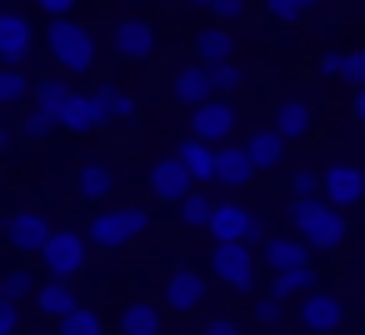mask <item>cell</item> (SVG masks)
<instances>
[{
	"mask_svg": "<svg viewBox=\"0 0 365 335\" xmlns=\"http://www.w3.org/2000/svg\"><path fill=\"white\" fill-rule=\"evenodd\" d=\"M290 225L310 250H335L350 235V220L340 205H330L325 195H295L290 200Z\"/></svg>",
	"mask_w": 365,
	"mask_h": 335,
	"instance_id": "obj_1",
	"label": "cell"
},
{
	"mask_svg": "<svg viewBox=\"0 0 365 335\" xmlns=\"http://www.w3.org/2000/svg\"><path fill=\"white\" fill-rule=\"evenodd\" d=\"M46 46H51V56H56V66H61L66 76H86V71H96V36H91L81 21H71V16L51 21Z\"/></svg>",
	"mask_w": 365,
	"mask_h": 335,
	"instance_id": "obj_2",
	"label": "cell"
},
{
	"mask_svg": "<svg viewBox=\"0 0 365 335\" xmlns=\"http://www.w3.org/2000/svg\"><path fill=\"white\" fill-rule=\"evenodd\" d=\"M145 225H150L145 205H101V210L91 215L86 235H91L101 250H125L130 240H140V235H145Z\"/></svg>",
	"mask_w": 365,
	"mask_h": 335,
	"instance_id": "obj_3",
	"label": "cell"
},
{
	"mask_svg": "<svg viewBox=\"0 0 365 335\" xmlns=\"http://www.w3.org/2000/svg\"><path fill=\"white\" fill-rule=\"evenodd\" d=\"M260 265H265L260 250L245 245V240H225V245L210 250V280H220L230 290H255L260 285Z\"/></svg>",
	"mask_w": 365,
	"mask_h": 335,
	"instance_id": "obj_4",
	"label": "cell"
},
{
	"mask_svg": "<svg viewBox=\"0 0 365 335\" xmlns=\"http://www.w3.org/2000/svg\"><path fill=\"white\" fill-rule=\"evenodd\" d=\"M210 235H215V245H225V240H245V245H265L275 230H270V220H260L255 210H245L240 200H225V205H215V220H210Z\"/></svg>",
	"mask_w": 365,
	"mask_h": 335,
	"instance_id": "obj_5",
	"label": "cell"
},
{
	"mask_svg": "<svg viewBox=\"0 0 365 335\" xmlns=\"http://www.w3.org/2000/svg\"><path fill=\"white\" fill-rule=\"evenodd\" d=\"M91 235H81V230H56L51 240H46V250H41V265H46V275H56V280H76L86 265H91Z\"/></svg>",
	"mask_w": 365,
	"mask_h": 335,
	"instance_id": "obj_6",
	"label": "cell"
},
{
	"mask_svg": "<svg viewBox=\"0 0 365 335\" xmlns=\"http://www.w3.org/2000/svg\"><path fill=\"white\" fill-rule=\"evenodd\" d=\"M51 235H56V225H51L46 210L21 205V210H11V220H6V240H11V250H21V255H41Z\"/></svg>",
	"mask_w": 365,
	"mask_h": 335,
	"instance_id": "obj_7",
	"label": "cell"
},
{
	"mask_svg": "<svg viewBox=\"0 0 365 335\" xmlns=\"http://www.w3.org/2000/svg\"><path fill=\"white\" fill-rule=\"evenodd\" d=\"M110 46H115V56H120V61H135V66H145V61L160 51V36H155L145 21H115V31H110Z\"/></svg>",
	"mask_w": 365,
	"mask_h": 335,
	"instance_id": "obj_8",
	"label": "cell"
},
{
	"mask_svg": "<svg viewBox=\"0 0 365 335\" xmlns=\"http://www.w3.org/2000/svg\"><path fill=\"white\" fill-rule=\"evenodd\" d=\"M175 100L185 105V110H195V105H205V100H215L220 91H215V71L205 66V61H190V66H180L175 71Z\"/></svg>",
	"mask_w": 365,
	"mask_h": 335,
	"instance_id": "obj_9",
	"label": "cell"
},
{
	"mask_svg": "<svg viewBox=\"0 0 365 335\" xmlns=\"http://www.w3.org/2000/svg\"><path fill=\"white\" fill-rule=\"evenodd\" d=\"M150 190H155L160 200L180 205L190 190H200V180L185 170V160H180V155H165V160H155V170H150Z\"/></svg>",
	"mask_w": 365,
	"mask_h": 335,
	"instance_id": "obj_10",
	"label": "cell"
},
{
	"mask_svg": "<svg viewBox=\"0 0 365 335\" xmlns=\"http://www.w3.org/2000/svg\"><path fill=\"white\" fill-rule=\"evenodd\" d=\"M295 320L305 325V330H335L340 320H345V300L335 295V290H310V295H300V310H295Z\"/></svg>",
	"mask_w": 365,
	"mask_h": 335,
	"instance_id": "obj_11",
	"label": "cell"
},
{
	"mask_svg": "<svg viewBox=\"0 0 365 335\" xmlns=\"http://www.w3.org/2000/svg\"><path fill=\"white\" fill-rule=\"evenodd\" d=\"M31 46H36V31L21 11H0V61L6 66H26L31 61Z\"/></svg>",
	"mask_w": 365,
	"mask_h": 335,
	"instance_id": "obj_12",
	"label": "cell"
},
{
	"mask_svg": "<svg viewBox=\"0 0 365 335\" xmlns=\"http://www.w3.org/2000/svg\"><path fill=\"white\" fill-rule=\"evenodd\" d=\"M190 135H200V140H210V145H225V140L235 135V110H230L225 100L195 105V110H190Z\"/></svg>",
	"mask_w": 365,
	"mask_h": 335,
	"instance_id": "obj_13",
	"label": "cell"
},
{
	"mask_svg": "<svg viewBox=\"0 0 365 335\" xmlns=\"http://www.w3.org/2000/svg\"><path fill=\"white\" fill-rule=\"evenodd\" d=\"M325 200L340 205V210L360 205V200H365V170L350 165V160H335V165L325 170Z\"/></svg>",
	"mask_w": 365,
	"mask_h": 335,
	"instance_id": "obj_14",
	"label": "cell"
},
{
	"mask_svg": "<svg viewBox=\"0 0 365 335\" xmlns=\"http://www.w3.org/2000/svg\"><path fill=\"white\" fill-rule=\"evenodd\" d=\"M205 295H210V275H200L195 265L175 270V275H170V285H165V305H170L175 315L200 310V300H205Z\"/></svg>",
	"mask_w": 365,
	"mask_h": 335,
	"instance_id": "obj_15",
	"label": "cell"
},
{
	"mask_svg": "<svg viewBox=\"0 0 365 335\" xmlns=\"http://www.w3.org/2000/svg\"><path fill=\"white\" fill-rule=\"evenodd\" d=\"M255 155L245 150V145H215V185H230V190H240V185H250L255 180Z\"/></svg>",
	"mask_w": 365,
	"mask_h": 335,
	"instance_id": "obj_16",
	"label": "cell"
},
{
	"mask_svg": "<svg viewBox=\"0 0 365 335\" xmlns=\"http://www.w3.org/2000/svg\"><path fill=\"white\" fill-rule=\"evenodd\" d=\"M310 245L300 240V235H270L265 245H260V260H265V270L275 275V270H295V265H310Z\"/></svg>",
	"mask_w": 365,
	"mask_h": 335,
	"instance_id": "obj_17",
	"label": "cell"
},
{
	"mask_svg": "<svg viewBox=\"0 0 365 335\" xmlns=\"http://www.w3.org/2000/svg\"><path fill=\"white\" fill-rule=\"evenodd\" d=\"M110 190H115V170H110L106 160H86V165L76 170V195H81L86 205H106Z\"/></svg>",
	"mask_w": 365,
	"mask_h": 335,
	"instance_id": "obj_18",
	"label": "cell"
},
{
	"mask_svg": "<svg viewBox=\"0 0 365 335\" xmlns=\"http://www.w3.org/2000/svg\"><path fill=\"white\" fill-rule=\"evenodd\" d=\"M76 305H81V290H76L71 280H56V275H51V280L36 290V310H41L46 320H66Z\"/></svg>",
	"mask_w": 365,
	"mask_h": 335,
	"instance_id": "obj_19",
	"label": "cell"
},
{
	"mask_svg": "<svg viewBox=\"0 0 365 335\" xmlns=\"http://www.w3.org/2000/svg\"><path fill=\"white\" fill-rule=\"evenodd\" d=\"M190 51H195V61H205V66H225V61H235V36H230L225 26H205V31H195Z\"/></svg>",
	"mask_w": 365,
	"mask_h": 335,
	"instance_id": "obj_20",
	"label": "cell"
},
{
	"mask_svg": "<svg viewBox=\"0 0 365 335\" xmlns=\"http://www.w3.org/2000/svg\"><path fill=\"white\" fill-rule=\"evenodd\" d=\"M101 125H106V115H101L96 96H81V91H76V100H71L66 115H61V130H71V135H91V130H101Z\"/></svg>",
	"mask_w": 365,
	"mask_h": 335,
	"instance_id": "obj_21",
	"label": "cell"
},
{
	"mask_svg": "<svg viewBox=\"0 0 365 335\" xmlns=\"http://www.w3.org/2000/svg\"><path fill=\"white\" fill-rule=\"evenodd\" d=\"M175 155L185 160V170L205 185V180H215V145L210 140H200V135H185L180 145H175Z\"/></svg>",
	"mask_w": 365,
	"mask_h": 335,
	"instance_id": "obj_22",
	"label": "cell"
},
{
	"mask_svg": "<svg viewBox=\"0 0 365 335\" xmlns=\"http://www.w3.org/2000/svg\"><path fill=\"white\" fill-rule=\"evenodd\" d=\"M310 125H315V115H310L305 100H280V110H275V130H280L285 140H305Z\"/></svg>",
	"mask_w": 365,
	"mask_h": 335,
	"instance_id": "obj_23",
	"label": "cell"
},
{
	"mask_svg": "<svg viewBox=\"0 0 365 335\" xmlns=\"http://www.w3.org/2000/svg\"><path fill=\"white\" fill-rule=\"evenodd\" d=\"M245 150L255 155V165L260 170H280V160H285V135L270 125V130H255L250 140H245Z\"/></svg>",
	"mask_w": 365,
	"mask_h": 335,
	"instance_id": "obj_24",
	"label": "cell"
},
{
	"mask_svg": "<svg viewBox=\"0 0 365 335\" xmlns=\"http://www.w3.org/2000/svg\"><path fill=\"white\" fill-rule=\"evenodd\" d=\"M120 335H160V305L130 300V305L120 310Z\"/></svg>",
	"mask_w": 365,
	"mask_h": 335,
	"instance_id": "obj_25",
	"label": "cell"
},
{
	"mask_svg": "<svg viewBox=\"0 0 365 335\" xmlns=\"http://www.w3.org/2000/svg\"><path fill=\"white\" fill-rule=\"evenodd\" d=\"M91 96H96V105H101L106 120H130V115H135V96L120 91V86H96Z\"/></svg>",
	"mask_w": 365,
	"mask_h": 335,
	"instance_id": "obj_26",
	"label": "cell"
},
{
	"mask_svg": "<svg viewBox=\"0 0 365 335\" xmlns=\"http://www.w3.org/2000/svg\"><path fill=\"white\" fill-rule=\"evenodd\" d=\"M26 96H36V86L26 81L21 66H6V71H0V105H6V110H21Z\"/></svg>",
	"mask_w": 365,
	"mask_h": 335,
	"instance_id": "obj_27",
	"label": "cell"
},
{
	"mask_svg": "<svg viewBox=\"0 0 365 335\" xmlns=\"http://www.w3.org/2000/svg\"><path fill=\"white\" fill-rule=\"evenodd\" d=\"M210 220H215V200L200 195V190H190V195L180 200V225H185V230H210Z\"/></svg>",
	"mask_w": 365,
	"mask_h": 335,
	"instance_id": "obj_28",
	"label": "cell"
},
{
	"mask_svg": "<svg viewBox=\"0 0 365 335\" xmlns=\"http://www.w3.org/2000/svg\"><path fill=\"white\" fill-rule=\"evenodd\" d=\"M101 330H106V320L96 305H76L66 320H56V335H101Z\"/></svg>",
	"mask_w": 365,
	"mask_h": 335,
	"instance_id": "obj_29",
	"label": "cell"
},
{
	"mask_svg": "<svg viewBox=\"0 0 365 335\" xmlns=\"http://www.w3.org/2000/svg\"><path fill=\"white\" fill-rule=\"evenodd\" d=\"M270 290H275V295H285V300H290V295H310V290H315V270H310V265H295V270H275Z\"/></svg>",
	"mask_w": 365,
	"mask_h": 335,
	"instance_id": "obj_30",
	"label": "cell"
},
{
	"mask_svg": "<svg viewBox=\"0 0 365 335\" xmlns=\"http://www.w3.org/2000/svg\"><path fill=\"white\" fill-rule=\"evenodd\" d=\"M76 100V91L61 81V76H51V81H36V105H46V110H56V115H66V105Z\"/></svg>",
	"mask_w": 365,
	"mask_h": 335,
	"instance_id": "obj_31",
	"label": "cell"
},
{
	"mask_svg": "<svg viewBox=\"0 0 365 335\" xmlns=\"http://www.w3.org/2000/svg\"><path fill=\"white\" fill-rule=\"evenodd\" d=\"M36 290H41V285H36V275H31L26 265L6 270V280H0V300H16V305H21V300H36Z\"/></svg>",
	"mask_w": 365,
	"mask_h": 335,
	"instance_id": "obj_32",
	"label": "cell"
},
{
	"mask_svg": "<svg viewBox=\"0 0 365 335\" xmlns=\"http://www.w3.org/2000/svg\"><path fill=\"white\" fill-rule=\"evenodd\" d=\"M56 125H61V115H56V110H46V105H31V110L21 115V130H26V140H46Z\"/></svg>",
	"mask_w": 365,
	"mask_h": 335,
	"instance_id": "obj_33",
	"label": "cell"
},
{
	"mask_svg": "<svg viewBox=\"0 0 365 335\" xmlns=\"http://www.w3.org/2000/svg\"><path fill=\"white\" fill-rule=\"evenodd\" d=\"M255 320H260V325H280V320H285V295L265 290V295L255 300Z\"/></svg>",
	"mask_w": 365,
	"mask_h": 335,
	"instance_id": "obj_34",
	"label": "cell"
},
{
	"mask_svg": "<svg viewBox=\"0 0 365 335\" xmlns=\"http://www.w3.org/2000/svg\"><path fill=\"white\" fill-rule=\"evenodd\" d=\"M210 71H215V91H220V96H230V91H240V86H245V71H240L235 61H225V66H210Z\"/></svg>",
	"mask_w": 365,
	"mask_h": 335,
	"instance_id": "obj_35",
	"label": "cell"
},
{
	"mask_svg": "<svg viewBox=\"0 0 365 335\" xmlns=\"http://www.w3.org/2000/svg\"><path fill=\"white\" fill-rule=\"evenodd\" d=\"M265 6H270V16H275V21H300V16L315 6V0H265Z\"/></svg>",
	"mask_w": 365,
	"mask_h": 335,
	"instance_id": "obj_36",
	"label": "cell"
},
{
	"mask_svg": "<svg viewBox=\"0 0 365 335\" xmlns=\"http://www.w3.org/2000/svg\"><path fill=\"white\" fill-rule=\"evenodd\" d=\"M290 190H295V195H325V175H315V170H295V175H290Z\"/></svg>",
	"mask_w": 365,
	"mask_h": 335,
	"instance_id": "obj_37",
	"label": "cell"
},
{
	"mask_svg": "<svg viewBox=\"0 0 365 335\" xmlns=\"http://www.w3.org/2000/svg\"><path fill=\"white\" fill-rule=\"evenodd\" d=\"M340 81H350L355 91L365 86V46H360V51H345V71H340Z\"/></svg>",
	"mask_w": 365,
	"mask_h": 335,
	"instance_id": "obj_38",
	"label": "cell"
},
{
	"mask_svg": "<svg viewBox=\"0 0 365 335\" xmlns=\"http://www.w3.org/2000/svg\"><path fill=\"white\" fill-rule=\"evenodd\" d=\"M340 71H345V51H320V56H315V76L340 81Z\"/></svg>",
	"mask_w": 365,
	"mask_h": 335,
	"instance_id": "obj_39",
	"label": "cell"
},
{
	"mask_svg": "<svg viewBox=\"0 0 365 335\" xmlns=\"http://www.w3.org/2000/svg\"><path fill=\"white\" fill-rule=\"evenodd\" d=\"M0 335H21V305L0 300Z\"/></svg>",
	"mask_w": 365,
	"mask_h": 335,
	"instance_id": "obj_40",
	"label": "cell"
},
{
	"mask_svg": "<svg viewBox=\"0 0 365 335\" xmlns=\"http://www.w3.org/2000/svg\"><path fill=\"white\" fill-rule=\"evenodd\" d=\"M36 11H41V16H51V21H61V16H71V11H76V0H36Z\"/></svg>",
	"mask_w": 365,
	"mask_h": 335,
	"instance_id": "obj_41",
	"label": "cell"
},
{
	"mask_svg": "<svg viewBox=\"0 0 365 335\" xmlns=\"http://www.w3.org/2000/svg\"><path fill=\"white\" fill-rule=\"evenodd\" d=\"M200 335H240V325H235V320H230V315H210V320H205V330H200Z\"/></svg>",
	"mask_w": 365,
	"mask_h": 335,
	"instance_id": "obj_42",
	"label": "cell"
},
{
	"mask_svg": "<svg viewBox=\"0 0 365 335\" xmlns=\"http://www.w3.org/2000/svg\"><path fill=\"white\" fill-rule=\"evenodd\" d=\"M220 21H235V16H245V0H215V6H210Z\"/></svg>",
	"mask_w": 365,
	"mask_h": 335,
	"instance_id": "obj_43",
	"label": "cell"
},
{
	"mask_svg": "<svg viewBox=\"0 0 365 335\" xmlns=\"http://www.w3.org/2000/svg\"><path fill=\"white\" fill-rule=\"evenodd\" d=\"M350 115H355V120H360V125H365V86H360V91H355V100H350Z\"/></svg>",
	"mask_w": 365,
	"mask_h": 335,
	"instance_id": "obj_44",
	"label": "cell"
},
{
	"mask_svg": "<svg viewBox=\"0 0 365 335\" xmlns=\"http://www.w3.org/2000/svg\"><path fill=\"white\" fill-rule=\"evenodd\" d=\"M190 6H205V11H210V6H215V0H190Z\"/></svg>",
	"mask_w": 365,
	"mask_h": 335,
	"instance_id": "obj_45",
	"label": "cell"
},
{
	"mask_svg": "<svg viewBox=\"0 0 365 335\" xmlns=\"http://www.w3.org/2000/svg\"><path fill=\"white\" fill-rule=\"evenodd\" d=\"M31 335H46V330H31Z\"/></svg>",
	"mask_w": 365,
	"mask_h": 335,
	"instance_id": "obj_46",
	"label": "cell"
}]
</instances>
